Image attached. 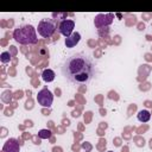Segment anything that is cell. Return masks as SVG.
<instances>
[{"mask_svg": "<svg viewBox=\"0 0 152 152\" xmlns=\"http://www.w3.org/2000/svg\"><path fill=\"white\" fill-rule=\"evenodd\" d=\"M137 116H138V120H139V121H141V122H147V121L150 120V118H151V114H150L148 110L141 109V110L138 112Z\"/></svg>", "mask_w": 152, "mask_h": 152, "instance_id": "cell-10", "label": "cell"}, {"mask_svg": "<svg viewBox=\"0 0 152 152\" xmlns=\"http://www.w3.org/2000/svg\"><path fill=\"white\" fill-rule=\"evenodd\" d=\"M0 59H1L2 63H8V62L11 61V55H10V52H8V51H4V52L1 53V56H0Z\"/></svg>", "mask_w": 152, "mask_h": 152, "instance_id": "cell-12", "label": "cell"}, {"mask_svg": "<svg viewBox=\"0 0 152 152\" xmlns=\"http://www.w3.org/2000/svg\"><path fill=\"white\" fill-rule=\"evenodd\" d=\"M55 71L51 70V69H44L43 72H42V78L45 81V82H52L55 80Z\"/></svg>", "mask_w": 152, "mask_h": 152, "instance_id": "cell-9", "label": "cell"}, {"mask_svg": "<svg viewBox=\"0 0 152 152\" xmlns=\"http://www.w3.org/2000/svg\"><path fill=\"white\" fill-rule=\"evenodd\" d=\"M61 70L63 76L74 84H87L96 74L94 62L83 53H75L66 58Z\"/></svg>", "mask_w": 152, "mask_h": 152, "instance_id": "cell-1", "label": "cell"}, {"mask_svg": "<svg viewBox=\"0 0 152 152\" xmlns=\"http://www.w3.org/2000/svg\"><path fill=\"white\" fill-rule=\"evenodd\" d=\"M114 19V14L113 13H100L95 17L94 19V24L97 28H102V27H107L113 23Z\"/></svg>", "mask_w": 152, "mask_h": 152, "instance_id": "cell-5", "label": "cell"}, {"mask_svg": "<svg viewBox=\"0 0 152 152\" xmlns=\"http://www.w3.org/2000/svg\"><path fill=\"white\" fill-rule=\"evenodd\" d=\"M13 38L17 43L23 45H33L38 42L36 28L28 24L19 25L15 27L13 31Z\"/></svg>", "mask_w": 152, "mask_h": 152, "instance_id": "cell-2", "label": "cell"}, {"mask_svg": "<svg viewBox=\"0 0 152 152\" xmlns=\"http://www.w3.org/2000/svg\"><path fill=\"white\" fill-rule=\"evenodd\" d=\"M20 146L14 138H10L2 146V152H19Z\"/></svg>", "mask_w": 152, "mask_h": 152, "instance_id": "cell-7", "label": "cell"}, {"mask_svg": "<svg viewBox=\"0 0 152 152\" xmlns=\"http://www.w3.org/2000/svg\"><path fill=\"white\" fill-rule=\"evenodd\" d=\"M74 28H75V21L71 19H64L58 24V30L65 38H68L74 33Z\"/></svg>", "mask_w": 152, "mask_h": 152, "instance_id": "cell-6", "label": "cell"}, {"mask_svg": "<svg viewBox=\"0 0 152 152\" xmlns=\"http://www.w3.org/2000/svg\"><path fill=\"white\" fill-rule=\"evenodd\" d=\"M38 135H39L40 139H49L51 137V131H49V129H40L38 132Z\"/></svg>", "mask_w": 152, "mask_h": 152, "instance_id": "cell-11", "label": "cell"}, {"mask_svg": "<svg viewBox=\"0 0 152 152\" xmlns=\"http://www.w3.org/2000/svg\"><path fill=\"white\" fill-rule=\"evenodd\" d=\"M108 152H113V151H108Z\"/></svg>", "mask_w": 152, "mask_h": 152, "instance_id": "cell-14", "label": "cell"}, {"mask_svg": "<svg viewBox=\"0 0 152 152\" xmlns=\"http://www.w3.org/2000/svg\"><path fill=\"white\" fill-rule=\"evenodd\" d=\"M81 40V34L78 32H74L71 36L65 38V46L66 48H74L76 46Z\"/></svg>", "mask_w": 152, "mask_h": 152, "instance_id": "cell-8", "label": "cell"}, {"mask_svg": "<svg viewBox=\"0 0 152 152\" xmlns=\"http://www.w3.org/2000/svg\"><path fill=\"white\" fill-rule=\"evenodd\" d=\"M116 17H118V18H121V17H122V15H121V14H120V13H116Z\"/></svg>", "mask_w": 152, "mask_h": 152, "instance_id": "cell-13", "label": "cell"}, {"mask_svg": "<svg viewBox=\"0 0 152 152\" xmlns=\"http://www.w3.org/2000/svg\"><path fill=\"white\" fill-rule=\"evenodd\" d=\"M57 28V24L53 19L50 18H44L38 23V33L43 38H49L51 37Z\"/></svg>", "mask_w": 152, "mask_h": 152, "instance_id": "cell-3", "label": "cell"}, {"mask_svg": "<svg viewBox=\"0 0 152 152\" xmlns=\"http://www.w3.org/2000/svg\"><path fill=\"white\" fill-rule=\"evenodd\" d=\"M37 101L42 107H48L50 108L52 102H53V94L48 89V88H43L38 91L37 95Z\"/></svg>", "mask_w": 152, "mask_h": 152, "instance_id": "cell-4", "label": "cell"}]
</instances>
